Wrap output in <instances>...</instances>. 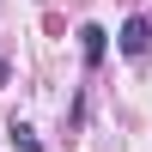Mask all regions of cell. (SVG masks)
I'll use <instances>...</instances> for the list:
<instances>
[{"mask_svg":"<svg viewBox=\"0 0 152 152\" xmlns=\"http://www.w3.org/2000/svg\"><path fill=\"white\" fill-rule=\"evenodd\" d=\"M146 49H152V24H146V18H128V24H122V55L140 61Z\"/></svg>","mask_w":152,"mask_h":152,"instance_id":"1","label":"cell"},{"mask_svg":"<svg viewBox=\"0 0 152 152\" xmlns=\"http://www.w3.org/2000/svg\"><path fill=\"white\" fill-rule=\"evenodd\" d=\"M104 49H110V43H104V31H97V24H79V55L91 61V67L104 61Z\"/></svg>","mask_w":152,"mask_h":152,"instance_id":"2","label":"cell"},{"mask_svg":"<svg viewBox=\"0 0 152 152\" xmlns=\"http://www.w3.org/2000/svg\"><path fill=\"white\" fill-rule=\"evenodd\" d=\"M12 140H18V152H43V146H37V134H31V128H12Z\"/></svg>","mask_w":152,"mask_h":152,"instance_id":"3","label":"cell"}]
</instances>
